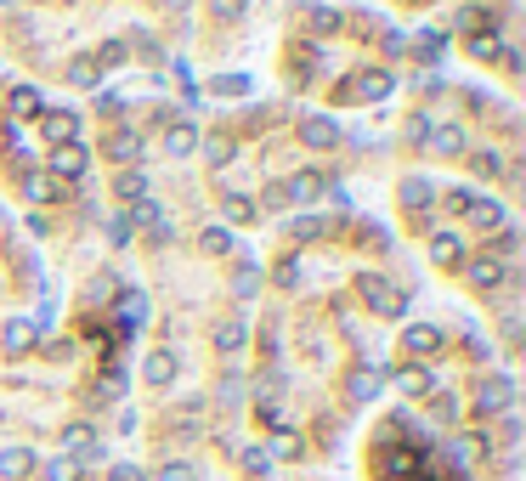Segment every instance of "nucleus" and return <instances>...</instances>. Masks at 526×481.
<instances>
[{"mask_svg":"<svg viewBox=\"0 0 526 481\" xmlns=\"http://www.w3.org/2000/svg\"><path fill=\"white\" fill-rule=\"evenodd\" d=\"M243 340H250V329H243V317H227V323H215V351H243Z\"/></svg>","mask_w":526,"mask_h":481,"instance_id":"nucleus-22","label":"nucleus"},{"mask_svg":"<svg viewBox=\"0 0 526 481\" xmlns=\"http://www.w3.org/2000/svg\"><path fill=\"white\" fill-rule=\"evenodd\" d=\"M379 385H385V374H379V368H351V374H346V397L351 402H374L379 397Z\"/></svg>","mask_w":526,"mask_h":481,"instance_id":"nucleus-10","label":"nucleus"},{"mask_svg":"<svg viewBox=\"0 0 526 481\" xmlns=\"http://www.w3.org/2000/svg\"><path fill=\"white\" fill-rule=\"evenodd\" d=\"M142 374H147V385H170V380H176V351H153Z\"/></svg>","mask_w":526,"mask_h":481,"instance_id":"nucleus-24","label":"nucleus"},{"mask_svg":"<svg viewBox=\"0 0 526 481\" xmlns=\"http://www.w3.org/2000/svg\"><path fill=\"white\" fill-rule=\"evenodd\" d=\"M131 238H136V227H131V210H119L114 221H108V244H119V250H125Z\"/></svg>","mask_w":526,"mask_h":481,"instance_id":"nucleus-33","label":"nucleus"},{"mask_svg":"<svg viewBox=\"0 0 526 481\" xmlns=\"http://www.w3.org/2000/svg\"><path fill=\"white\" fill-rule=\"evenodd\" d=\"M243 464H250V470H267V447H243V453H238Z\"/></svg>","mask_w":526,"mask_h":481,"instance_id":"nucleus-45","label":"nucleus"},{"mask_svg":"<svg viewBox=\"0 0 526 481\" xmlns=\"http://www.w3.org/2000/svg\"><path fill=\"white\" fill-rule=\"evenodd\" d=\"M351 91H357L363 102H379L385 91H396V80H391V74H385V68H363L357 80H351Z\"/></svg>","mask_w":526,"mask_h":481,"instance_id":"nucleus-13","label":"nucleus"},{"mask_svg":"<svg viewBox=\"0 0 526 481\" xmlns=\"http://www.w3.org/2000/svg\"><path fill=\"white\" fill-rule=\"evenodd\" d=\"M243 6H250V0H210V12H215L221 23H238V18H243Z\"/></svg>","mask_w":526,"mask_h":481,"instance_id":"nucleus-39","label":"nucleus"},{"mask_svg":"<svg viewBox=\"0 0 526 481\" xmlns=\"http://www.w3.org/2000/svg\"><path fill=\"white\" fill-rule=\"evenodd\" d=\"M57 193H63V188H57L45 170H28V176H23V198H28V204H52Z\"/></svg>","mask_w":526,"mask_h":481,"instance_id":"nucleus-21","label":"nucleus"},{"mask_svg":"<svg viewBox=\"0 0 526 481\" xmlns=\"http://www.w3.org/2000/svg\"><path fill=\"white\" fill-rule=\"evenodd\" d=\"M255 289H260V267H255V261H243L238 277H232V294H238V301H250Z\"/></svg>","mask_w":526,"mask_h":481,"instance_id":"nucleus-30","label":"nucleus"},{"mask_svg":"<svg viewBox=\"0 0 526 481\" xmlns=\"http://www.w3.org/2000/svg\"><path fill=\"white\" fill-rule=\"evenodd\" d=\"M509 408H515V380L509 374H487L482 385H475V413L482 419H498Z\"/></svg>","mask_w":526,"mask_h":481,"instance_id":"nucleus-1","label":"nucleus"},{"mask_svg":"<svg viewBox=\"0 0 526 481\" xmlns=\"http://www.w3.org/2000/svg\"><path fill=\"white\" fill-rule=\"evenodd\" d=\"M40 131L52 136V148L80 142V119H74V114H63V108H45V114H40Z\"/></svg>","mask_w":526,"mask_h":481,"instance_id":"nucleus-6","label":"nucleus"},{"mask_svg":"<svg viewBox=\"0 0 526 481\" xmlns=\"http://www.w3.org/2000/svg\"><path fill=\"white\" fill-rule=\"evenodd\" d=\"M408 136H413V142H430V119L413 114V119H408Z\"/></svg>","mask_w":526,"mask_h":481,"instance_id":"nucleus-43","label":"nucleus"},{"mask_svg":"<svg viewBox=\"0 0 526 481\" xmlns=\"http://www.w3.org/2000/svg\"><path fill=\"white\" fill-rule=\"evenodd\" d=\"M430 198H436V188H430L425 176H408V181H402V204H408V210H425Z\"/></svg>","mask_w":526,"mask_h":481,"instance_id":"nucleus-26","label":"nucleus"},{"mask_svg":"<svg viewBox=\"0 0 526 481\" xmlns=\"http://www.w3.org/2000/svg\"><path fill=\"white\" fill-rule=\"evenodd\" d=\"M35 340H40V323H35V317H12V323H6V351H12V357L28 351Z\"/></svg>","mask_w":526,"mask_h":481,"instance_id":"nucleus-19","label":"nucleus"},{"mask_svg":"<svg viewBox=\"0 0 526 481\" xmlns=\"http://www.w3.org/2000/svg\"><path fill=\"white\" fill-rule=\"evenodd\" d=\"M164 153H170V159H187V153H198V131L187 125V119L164 131Z\"/></svg>","mask_w":526,"mask_h":481,"instance_id":"nucleus-18","label":"nucleus"},{"mask_svg":"<svg viewBox=\"0 0 526 481\" xmlns=\"http://www.w3.org/2000/svg\"><path fill=\"white\" fill-rule=\"evenodd\" d=\"M74 476H80V464H74L68 453H63V459H52V464H45V481H74Z\"/></svg>","mask_w":526,"mask_h":481,"instance_id":"nucleus-38","label":"nucleus"},{"mask_svg":"<svg viewBox=\"0 0 526 481\" xmlns=\"http://www.w3.org/2000/svg\"><path fill=\"white\" fill-rule=\"evenodd\" d=\"M85 164H91L85 142H63V148H52V164H45V176L63 188V181H80V176H85Z\"/></svg>","mask_w":526,"mask_h":481,"instance_id":"nucleus-3","label":"nucleus"},{"mask_svg":"<svg viewBox=\"0 0 526 481\" xmlns=\"http://www.w3.org/2000/svg\"><path fill=\"white\" fill-rule=\"evenodd\" d=\"M63 447H68L74 464H80V459H97V430H91V425H68V430H63Z\"/></svg>","mask_w":526,"mask_h":481,"instance_id":"nucleus-15","label":"nucleus"},{"mask_svg":"<svg viewBox=\"0 0 526 481\" xmlns=\"http://www.w3.org/2000/svg\"><path fill=\"white\" fill-rule=\"evenodd\" d=\"M385 470H391V481H408V476H413V453H408V447H391Z\"/></svg>","mask_w":526,"mask_h":481,"instance_id":"nucleus-35","label":"nucleus"},{"mask_svg":"<svg viewBox=\"0 0 526 481\" xmlns=\"http://www.w3.org/2000/svg\"><path fill=\"white\" fill-rule=\"evenodd\" d=\"M198 250L204 255H232V232L227 227H204L198 232Z\"/></svg>","mask_w":526,"mask_h":481,"instance_id":"nucleus-27","label":"nucleus"},{"mask_svg":"<svg viewBox=\"0 0 526 481\" xmlns=\"http://www.w3.org/2000/svg\"><path fill=\"white\" fill-rule=\"evenodd\" d=\"M119 312H125V323L136 329V323L147 317V301H142V294H136V289H125V294H119Z\"/></svg>","mask_w":526,"mask_h":481,"instance_id":"nucleus-34","label":"nucleus"},{"mask_svg":"<svg viewBox=\"0 0 526 481\" xmlns=\"http://www.w3.org/2000/svg\"><path fill=\"white\" fill-rule=\"evenodd\" d=\"M498 52H504V40L492 35V28H475V35H470V57H482V63H492Z\"/></svg>","mask_w":526,"mask_h":481,"instance_id":"nucleus-28","label":"nucleus"},{"mask_svg":"<svg viewBox=\"0 0 526 481\" xmlns=\"http://www.w3.org/2000/svg\"><path fill=\"white\" fill-rule=\"evenodd\" d=\"M232 153H238V142H232V136H210L204 142V159L221 170V164H232Z\"/></svg>","mask_w":526,"mask_h":481,"instance_id":"nucleus-31","label":"nucleus"},{"mask_svg":"<svg viewBox=\"0 0 526 481\" xmlns=\"http://www.w3.org/2000/svg\"><path fill=\"white\" fill-rule=\"evenodd\" d=\"M464 277H470V284L482 289V294H492V289H504L509 267H504V261H492V255H475V261H470V272H464Z\"/></svg>","mask_w":526,"mask_h":481,"instance_id":"nucleus-7","label":"nucleus"},{"mask_svg":"<svg viewBox=\"0 0 526 481\" xmlns=\"http://www.w3.org/2000/svg\"><path fill=\"white\" fill-rule=\"evenodd\" d=\"M447 52V35L442 28H430V35H419V57H442Z\"/></svg>","mask_w":526,"mask_h":481,"instance_id":"nucleus-41","label":"nucleus"},{"mask_svg":"<svg viewBox=\"0 0 526 481\" xmlns=\"http://www.w3.org/2000/svg\"><path fill=\"white\" fill-rule=\"evenodd\" d=\"M379 45H385V57H402V52H408V40H402V35H385Z\"/></svg>","mask_w":526,"mask_h":481,"instance_id":"nucleus-46","label":"nucleus"},{"mask_svg":"<svg viewBox=\"0 0 526 481\" xmlns=\"http://www.w3.org/2000/svg\"><path fill=\"white\" fill-rule=\"evenodd\" d=\"M108 481H142V476H136L131 464H114V476H108Z\"/></svg>","mask_w":526,"mask_h":481,"instance_id":"nucleus-47","label":"nucleus"},{"mask_svg":"<svg viewBox=\"0 0 526 481\" xmlns=\"http://www.w3.org/2000/svg\"><path fill=\"white\" fill-rule=\"evenodd\" d=\"M300 142H306V148H334V142H339V125H334L329 114H306V119H300Z\"/></svg>","mask_w":526,"mask_h":481,"instance_id":"nucleus-9","label":"nucleus"},{"mask_svg":"<svg viewBox=\"0 0 526 481\" xmlns=\"http://www.w3.org/2000/svg\"><path fill=\"white\" fill-rule=\"evenodd\" d=\"M430 385H436L430 363H413V368H402V374H396V391H408V397H425Z\"/></svg>","mask_w":526,"mask_h":481,"instance_id":"nucleus-23","label":"nucleus"},{"mask_svg":"<svg viewBox=\"0 0 526 481\" xmlns=\"http://www.w3.org/2000/svg\"><path fill=\"white\" fill-rule=\"evenodd\" d=\"M470 170H475V176H487V181H498L504 176V159L492 148H482V153H470Z\"/></svg>","mask_w":526,"mask_h":481,"instance_id":"nucleus-29","label":"nucleus"},{"mask_svg":"<svg viewBox=\"0 0 526 481\" xmlns=\"http://www.w3.org/2000/svg\"><path fill=\"white\" fill-rule=\"evenodd\" d=\"M102 153L114 159V170H131L136 159H142V136H136L131 125H114V131H108V142H102Z\"/></svg>","mask_w":526,"mask_h":481,"instance_id":"nucleus-4","label":"nucleus"},{"mask_svg":"<svg viewBox=\"0 0 526 481\" xmlns=\"http://www.w3.org/2000/svg\"><path fill=\"white\" fill-rule=\"evenodd\" d=\"M357 289H363V301L374 306L379 317H402V312H408V294H402V289H391L379 272H363V277H357Z\"/></svg>","mask_w":526,"mask_h":481,"instance_id":"nucleus-2","label":"nucleus"},{"mask_svg":"<svg viewBox=\"0 0 526 481\" xmlns=\"http://www.w3.org/2000/svg\"><path fill=\"white\" fill-rule=\"evenodd\" d=\"M267 453H277V459H295V453H300V437H295V430H277Z\"/></svg>","mask_w":526,"mask_h":481,"instance_id":"nucleus-37","label":"nucleus"},{"mask_svg":"<svg viewBox=\"0 0 526 481\" xmlns=\"http://www.w3.org/2000/svg\"><path fill=\"white\" fill-rule=\"evenodd\" d=\"M277 193H283V204H312V198L323 193V176L317 170H300V176H289Z\"/></svg>","mask_w":526,"mask_h":481,"instance_id":"nucleus-11","label":"nucleus"},{"mask_svg":"<svg viewBox=\"0 0 526 481\" xmlns=\"http://www.w3.org/2000/svg\"><path fill=\"white\" fill-rule=\"evenodd\" d=\"M470 221L482 227V232H504V227H509V215H504L498 198H475V204H470Z\"/></svg>","mask_w":526,"mask_h":481,"instance_id":"nucleus-16","label":"nucleus"},{"mask_svg":"<svg viewBox=\"0 0 526 481\" xmlns=\"http://www.w3.org/2000/svg\"><path fill=\"white\" fill-rule=\"evenodd\" d=\"M153 481H198V476H193V464H164Z\"/></svg>","mask_w":526,"mask_h":481,"instance_id":"nucleus-42","label":"nucleus"},{"mask_svg":"<svg viewBox=\"0 0 526 481\" xmlns=\"http://www.w3.org/2000/svg\"><path fill=\"white\" fill-rule=\"evenodd\" d=\"M470 204H475V193H464V188H458V193H447V210H458V215H470Z\"/></svg>","mask_w":526,"mask_h":481,"instance_id":"nucleus-44","label":"nucleus"},{"mask_svg":"<svg viewBox=\"0 0 526 481\" xmlns=\"http://www.w3.org/2000/svg\"><path fill=\"white\" fill-rule=\"evenodd\" d=\"M68 80L80 85V91H97V80H102V63H97V57H74V63H68Z\"/></svg>","mask_w":526,"mask_h":481,"instance_id":"nucleus-25","label":"nucleus"},{"mask_svg":"<svg viewBox=\"0 0 526 481\" xmlns=\"http://www.w3.org/2000/svg\"><path fill=\"white\" fill-rule=\"evenodd\" d=\"M6 108H12V119H40V114H45V97H40L35 85H12Z\"/></svg>","mask_w":526,"mask_h":481,"instance_id":"nucleus-12","label":"nucleus"},{"mask_svg":"<svg viewBox=\"0 0 526 481\" xmlns=\"http://www.w3.org/2000/svg\"><path fill=\"white\" fill-rule=\"evenodd\" d=\"M430 261H436V267H464L458 232H430Z\"/></svg>","mask_w":526,"mask_h":481,"instance_id":"nucleus-14","label":"nucleus"},{"mask_svg":"<svg viewBox=\"0 0 526 481\" xmlns=\"http://www.w3.org/2000/svg\"><path fill=\"white\" fill-rule=\"evenodd\" d=\"M227 221H255V204H250V198H238V193H232V198H227Z\"/></svg>","mask_w":526,"mask_h":481,"instance_id":"nucleus-40","label":"nucleus"},{"mask_svg":"<svg viewBox=\"0 0 526 481\" xmlns=\"http://www.w3.org/2000/svg\"><path fill=\"white\" fill-rule=\"evenodd\" d=\"M306 28L329 35V28H339V12H334V6H306Z\"/></svg>","mask_w":526,"mask_h":481,"instance_id":"nucleus-32","label":"nucleus"},{"mask_svg":"<svg viewBox=\"0 0 526 481\" xmlns=\"http://www.w3.org/2000/svg\"><path fill=\"white\" fill-rule=\"evenodd\" d=\"M402 346H408L413 357H436L447 346V334L436 329V323H408V329H402Z\"/></svg>","mask_w":526,"mask_h":481,"instance_id":"nucleus-5","label":"nucleus"},{"mask_svg":"<svg viewBox=\"0 0 526 481\" xmlns=\"http://www.w3.org/2000/svg\"><path fill=\"white\" fill-rule=\"evenodd\" d=\"M131 227H147L153 238H170V227H164V210L153 204V198H142V204H131Z\"/></svg>","mask_w":526,"mask_h":481,"instance_id":"nucleus-20","label":"nucleus"},{"mask_svg":"<svg viewBox=\"0 0 526 481\" xmlns=\"http://www.w3.org/2000/svg\"><path fill=\"white\" fill-rule=\"evenodd\" d=\"M23 476H35V453L28 447H6L0 453V481H23Z\"/></svg>","mask_w":526,"mask_h":481,"instance_id":"nucleus-17","label":"nucleus"},{"mask_svg":"<svg viewBox=\"0 0 526 481\" xmlns=\"http://www.w3.org/2000/svg\"><path fill=\"white\" fill-rule=\"evenodd\" d=\"M114 198H119V204H142V198H147V170L142 164L114 170Z\"/></svg>","mask_w":526,"mask_h":481,"instance_id":"nucleus-8","label":"nucleus"},{"mask_svg":"<svg viewBox=\"0 0 526 481\" xmlns=\"http://www.w3.org/2000/svg\"><path fill=\"white\" fill-rule=\"evenodd\" d=\"M430 142H436V153H447V159H453V153H464V131H458V125H447V131L430 136Z\"/></svg>","mask_w":526,"mask_h":481,"instance_id":"nucleus-36","label":"nucleus"}]
</instances>
